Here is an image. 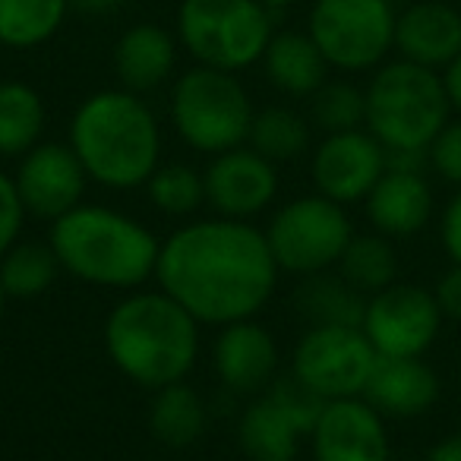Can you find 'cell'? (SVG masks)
I'll use <instances>...</instances> for the list:
<instances>
[{
	"mask_svg": "<svg viewBox=\"0 0 461 461\" xmlns=\"http://www.w3.org/2000/svg\"><path fill=\"white\" fill-rule=\"evenodd\" d=\"M278 263L266 230L238 218H199L158 247L155 278L199 326L253 320L269 303Z\"/></svg>",
	"mask_w": 461,
	"mask_h": 461,
	"instance_id": "cell-1",
	"label": "cell"
},
{
	"mask_svg": "<svg viewBox=\"0 0 461 461\" xmlns=\"http://www.w3.org/2000/svg\"><path fill=\"white\" fill-rule=\"evenodd\" d=\"M70 146L89 180L108 190H136L158 171L161 127L142 95L102 89L73 111Z\"/></svg>",
	"mask_w": 461,
	"mask_h": 461,
	"instance_id": "cell-2",
	"label": "cell"
},
{
	"mask_svg": "<svg viewBox=\"0 0 461 461\" xmlns=\"http://www.w3.org/2000/svg\"><path fill=\"white\" fill-rule=\"evenodd\" d=\"M104 348L117 370L142 389L184 383L199 357V322L165 291L123 297L104 322Z\"/></svg>",
	"mask_w": 461,
	"mask_h": 461,
	"instance_id": "cell-3",
	"label": "cell"
},
{
	"mask_svg": "<svg viewBox=\"0 0 461 461\" xmlns=\"http://www.w3.org/2000/svg\"><path fill=\"white\" fill-rule=\"evenodd\" d=\"M51 244L60 269L98 288H140L155 276L158 240L136 218L108 205H77L51 221Z\"/></svg>",
	"mask_w": 461,
	"mask_h": 461,
	"instance_id": "cell-4",
	"label": "cell"
},
{
	"mask_svg": "<svg viewBox=\"0 0 461 461\" xmlns=\"http://www.w3.org/2000/svg\"><path fill=\"white\" fill-rule=\"evenodd\" d=\"M364 92V127L383 142V149H429L452 114L439 73L411 60L383 64Z\"/></svg>",
	"mask_w": 461,
	"mask_h": 461,
	"instance_id": "cell-5",
	"label": "cell"
},
{
	"mask_svg": "<svg viewBox=\"0 0 461 461\" xmlns=\"http://www.w3.org/2000/svg\"><path fill=\"white\" fill-rule=\"evenodd\" d=\"M253 102L238 73L196 64L171 89V121L190 149L221 155L250 140Z\"/></svg>",
	"mask_w": 461,
	"mask_h": 461,
	"instance_id": "cell-6",
	"label": "cell"
},
{
	"mask_svg": "<svg viewBox=\"0 0 461 461\" xmlns=\"http://www.w3.org/2000/svg\"><path fill=\"white\" fill-rule=\"evenodd\" d=\"M272 14L257 0H180L177 41L196 64L240 73L269 48Z\"/></svg>",
	"mask_w": 461,
	"mask_h": 461,
	"instance_id": "cell-7",
	"label": "cell"
},
{
	"mask_svg": "<svg viewBox=\"0 0 461 461\" xmlns=\"http://www.w3.org/2000/svg\"><path fill=\"white\" fill-rule=\"evenodd\" d=\"M395 20L392 0H316L307 32L329 67L364 73L383 64L395 48Z\"/></svg>",
	"mask_w": 461,
	"mask_h": 461,
	"instance_id": "cell-8",
	"label": "cell"
},
{
	"mask_svg": "<svg viewBox=\"0 0 461 461\" xmlns=\"http://www.w3.org/2000/svg\"><path fill=\"white\" fill-rule=\"evenodd\" d=\"M351 238L354 224L345 205L320 193L285 203L266 228V240H269L278 269L303 278L339 266Z\"/></svg>",
	"mask_w": 461,
	"mask_h": 461,
	"instance_id": "cell-9",
	"label": "cell"
},
{
	"mask_svg": "<svg viewBox=\"0 0 461 461\" xmlns=\"http://www.w3.org/2000/svg\"><path fill=\"white\" fill-rule=\"evenodd\" d=\"M376 357L360 326H310L294 348L291 376L322 402L360 398Z\"/></svg>",
	"mask_w": 461,
	"mask_h": 461,
	"instance_id": "cell-10",
	"label": "cell"
},
{
	"mask_svg": "<svg viewBox=\"0 0 461 461\" xmlns=\"http://www.w3.org/2000/svg\"><path fill=\"white\" fill-rule=\"evenodd\" d=\"M322 398L294 376L259 392L238 420V446L250 461H294L301 436H310L320 420Z\"/></svg>",
	"mask_w": 461,
	"mask_h": 461,
	"instance_id": "cell-11",
	"label": "cell"
},
{
	"mask_svg": "<svg viewBox=\"0 0 461 461\" xmlns=\"http://www.w3.org/2000/svg\"><path fill=\"white\" fill-rule=\"evenodd\" d=\"M442 322L433 291L395 282L366 297L360 329L379 357H423L439 339Z\"/></svg>",
	"mask_w": 461,
	"mask_h": 461,
	"instance_id": "cell-12",
	"label": "cell"
},
{
	"mask_svg": "<svg viewBox=\"0 0 461 461\" xmlns=\"http://www.w3.org/2000/svg\"><path fill=\"white\" fill-rule=\"evenodd\" d=\"M14 180L26 215L58 221L67 212L83 205L89 174L70 142H39L23 155Z\"/></svg>",
	"mask_w": 461,
	"mask_h": 461,
	"instance_id": "cell-13",
	"label": "cell"
},
{
	"mask_svg": "<svg viewBox=\"0 0 461 461\" xmlns=\"http://www.w3.org/2000/svg\"><path fill=\"white\" fill-rule=\"evenodd\" d=\"M385 174V149L370 130L329 133L316 146L310 177L320 196L339 205L364 203L376 180Z\"/></svg>",
	"mask_w": 461,
	"mask_h": 461,
	"instance_id": "cell-14",
	"label": "cell"
},
{
	"mask_svg": "<svg viewBox=\"0 0 461 461\" xmlns=\"http://www.w3.org/2000/svg\"><path fill=\"white\" fill-rule=\"evenodd\" d=\"M205 203L221 218L250 221L253 215L266 212L278 196V171L269 158L250 146L228 149L212 155V165L203 174Z\"/></svg>",
	"mask_w": 461,
	"mask_h": 461,
	"instance_id": "cell-15",
	"label": "cell"
},
{
	"mask_svg": "<svg viewBox=\"0 0 461 461\" xmlns=\"http://www.w3.org/2000/svg\"><path fill=\"white\" fill-rule=\"evenodd\" d=\"M313 461H392L385 417L364 398L326 402L310 433Z\"/></svg>",
	"mask_w": 461,
	"mask_h": 461,
	"instance_id": "cell-16",
	"label": "cell"
},
{
	"mask_svg": "<svg viewBox=\"0 0 461 461\" xmlns=\"http://www.w3.org/2000/svg\"><path fill=\"white\" fill-rule=\"evenodd\" d=\"M212 366L230 392L259 395L278 373V345L257 320L228 322L212 345Z\"/></svg>",
	"mask_w": 461,
	"mask_h": 461,
	"instance_id": "cell-17",
	"label": "cell"
},
{
	"mask_svg": "<svg viewBox=\"0 0 461 461\" xmlns=\"http://www.w3.org/2000/svg\"><path fill=\"white\" fill-rule=\"evenodd\" d=\"M442 383L423 357H376L364 385V402L385 420H411L439 402Z\"/></svg>",
	"mask_w": 461,
	"mask_h": 461,
	"instance_id": "cell-18",
	"label": "cell"
},
{
	"mask_svg": "<svg viewBox=\"0 0 461 461\" xmlns=\"http://www.w3.org/2000/svg\"><path fill=\"white\" fill-rule=\"evenodd\" d=\"M395 48L402 60L439 70L461 54V14L439 0H423L395 20Z\"/></svg>",
	"mask_w": 461,
	"mask_h": 461,
	"instance_id": "cell-19",
	"label": "cell"
},
{
	"mask_svg": "<svg viewBox=\"0 0 461 461\" xmlns=\"http://www.w3.org/2000/svg\"><path fill=\"white\" fill-rule=\"evenodd\" d=\"M370 224L385 238H414L429 224L436 209L433 186L423 174L385 171L364 199Z\"/></svg>",
	"mask_w": 461,
	"mask_h": 461,
	"instance_id": "cell-20",
	"label": "cell"
},
{
	"mask_svg": "<svg viewBox=\"0 0 461 461\" xmlns=\"http://www.w3.org/2000/svg\"><path fill=\"white\" fill-rule=\"evenodd\" d=\"M111 60H114V77L121 89L146 95L171 79L177 64V41L165 26L136 23L117 39Z\"/></svg>",
	"mask_w": 461,
	"mask_h": 461,
	"instance_id": "cell-21",
	"label": "cell"
},
{
	"mask_svg": "<svg viewBox=\"0 0 461 461\" xmlns=\"http://www.w3.org/2000/svg\"><path fill=\"white\" fill-rule=\"evenodd\" d=\"M259 64L278 92L294 98H310L326 83L329 73V60L322 58L310 32H276Z\"/></svg>",
	"mask_w": 461,
	"mask_h": 461,
	"instance_id": "cell-22",
	"label": "cell"
},
{
	"mask_svg": "<svg viewBox=\"0 0 461 461\" xmlns=\"http://www.w3.org/2000/svg\"><path fill=\"white\" fill-rule=\"evenodd\" d=\"M48 123V108L39 89L23 79L0 83V155L23 158L41 142Z\"/></svg>",
	"mask_w": 461,
	"mask_h": 461,
	"instance_id": "cell-23",
	"label": "cell"
},
{
	"mask_svg": "<svg viewBox=\"0 0 461 461\" xmlns=\"http://www.w3.org/2000/svg\"><path fill=\"white\" fill-rule=\"evenodd\" d=\"M70 0H0V45L35 51L64 29Z\"/></svg>",
	"mask_w": 461,
	"mask_h": 461,
	"instance_id": "cell-24",
	"label": "cell"
},
{
	"mask_svg": "<svg viewBox=\"0 0 461 461\" xmlns=\"http://www.w3.org/2000/svg\"><path fill=\"white\" fill-rule=\"evenodd\" d=\"M297 310L310 326H360L366 310V294L332 272L307 276L301 291L294 294Z\"/></svg>",
	"mask_w": 461,
	"mask_h": 461,
	"instance_id": "cell-25",
	"label": "cell"
},
{
	"mask_svg": "<svg viewBox=\"0 0 461 461\" xmlns=\"http://www.w3.org/2000/svg\"><path fill=\"white\" fill-rule=\"evenodd\" d=\"M339 276L360 294H379L383 288L398 282V253L392 238L373 230V234H354L339 259Z\"/></svg>",
	"mask_w": 461,
	"mask_h": 461,
	"instance_id": "cell-26",
	"label": "cell"
},
{
	"mask_svg": "<svg viewBox=\"0 0 461 461\" xmlns=\"http://www.w3.org/2000/svg\"><path fill=\"white\" fill-rule=\"evenodd\" d=\"M155 439L167 448H186L205 433V404L186 383L158 389L149 414Z\"/></svg>",
	"mask_w": 461,
	"mask_h": 461,
	"instance_id": "cell-27",
	"label": "cell"
},
{
	"mask_svg": "<svg viewBox=\"0 0 461 461\" xmlns=\"http://www.w3.org/2000/svg\"><path fill=\"white\" fill-rule=\"evenodd\" d=\"M58 269L51 244H14L0 257V288L14 301H32L51 288Z\"/></svg>",
	"mask_w": 461,
	"mask_h": 461,
	"instance_id": "cell-28",
	"label": "cell"
},
{
	"mask_svg": "<svg viewBox=\"0 0 461 461\" xmlns=\"http://www.w3.org/2000/svg\"><path fill=\"white\" fill-rule=\"evenodd\" d=\"M250 149H257L263 158H269L272 165L282 161H294L307 152L310 146V127L297 111L291 108H263L257 111L250 127Z\"/></svg>",
	"mask_w": 461,
	"mask_h": 461,
	"instance_id": "cell-29",
	"label": "cell"
},
{
	"mask_svg": "<svg viewBox=\"0 0 461 461\" xmlns=\"http://www.w3.org/2000/svg\"><path fill=\"white\" fill-rule=\"evenodd\" d=\"M310 117L326 136L360 130L366 123V92L345 79H335V83L326 79L310 95Z\"/></svg>",
	"mask_w": 461,
	"mask_h": 461,
	"instance_id": "cell-30",
	"label": "cell"
},
{
	"mask_svg": "<svg viewBox=\"0 0 461 461\" xmlns=\"http://www.w3.org/2000/svg\"><path fill=\"white\" fill-rule=\"evenodd\" d=\"M149 199L158 212L186 218L205 203V180L190 165H158L146 184Z\"/></svg>",
	"mask_w": 461,
	"mask_h": 461,
	"instance_id": "cell-31",
	"label": "cell"
},
{
	"mask_svg": "<svg viewBox=\"0 0 461 461\" xmlns=\"http://www.w3.org/2000/svg\"><path fill=\"white\" fill-rule=\"evenodd\" d=\"M429 167L461 190V121H448L429 146Z\"/></svg>",
	"mask_w": 461,
	"mask_h": 461,
	"instance_id": "cell-32",
	"label": "cell"
},
{
	"mask_svg": "<svg viewBox=\"0 0 461 461\" xmlns=\"http://www.w3.org/2000/svg\"><path fill=\"white\" fill-rule=\"evenodd\" d=\"M23 224H26V205L16 190V180L0 171V257L20 244Z\"/></svg>",
	"mask_w": 461,
	"mask_h": 461,
	"instance_id": "cell-33",
	"label": "cell"
},
{
	"mask_svg": "<svg viewBox=\"0 0 461 461\" xmlns=\"http://www.w3.org/2000/svg\"><path fill=\"white\" fill-rule=\"evenodd\" d=\"M429 291H433L442 320L461 322V266H455V263L448 266V269L436 278V285Z\"/></svg>",
	"mask_w": 461,
	"mask_h": 461,
	"instance_id": "cell-34",
	"label": "cell"
},
{
	"mask_svg": "<svg viewBox=\"0 0 461 461\" xmlns=\"http://www.w3.org/2000/svg\"><path fill=\"white\" fill-rule=\"evenodd\" d=\"M439 240L446 257L455 266H461V190L452 193V199L446 203L439 215Z\"/></svg>",
	"mask_w": 461,
	"mask_h": 461,
	"instance_id": "cell-35",
	"label": "cell"
},
{
	"mask_svg": "<svg viewBox=\"0 0 461 461\" xmlns=\"http://www.w3.org/2000/svg\"><path fill=\"white\" fill-rule=\"evenodd\" d=\"M429 167V149H385V171L423 174Z\"/></svg>",
	"mask_w": 461,
	"mask_h": 461,
	"instance_id": "cell-36",
	"label": "cell"
},
{
	"mask_svg": "<svg viewBox=\"0 0 461 461\" xmlns=\"http://www.w3.org/2000/svg\"><path fill=\"white\" fill-rule=\"evenodd\" d=\"M423 461H461V433L442 436L439 442H433Z\"/></svg>",
	"mask_w": 461,
	"mask_h": 461,
	"instance_id": "cell-37",
	"label": "cell"
},
{
	"mask_svg": "<svg viewBox=\"0 0 461 461\" xmlns=\"http://www.w3.org/2000/svg\"><path fill=\"white\" fill-rule=\"evenodd\" d=\"M442 83H446L452 111H458V114H461V54L446 67V73H442Z\"/></svg>",
	"mask_w": 461,
	"mask_h": 461,
	"instance_id": "cell-38",
	"label": "cell"
},
{
	"mask_svg": "<svg viewBox=\"0 0 461 461\" xmlns=\"http://www.w3.org/2000/svg\"><path fill=\"white\" fill-rule=\"evenodd\" d=\"M123 0H70V7L83 16H108L121 7Z\"/></svg>",
	"mask_w": 461,
	"mask_h": 461,
	"instance_id": "cell-39",
	"label": "cell"
},
{
	"mask_svg": "<svg viewBox=\"0 0 461 461\" xmlns=\"http://www.w3.org/2000/svg\"><path fill=\"white\" fill-rule=\"evenodd\" d=\"M259 7H266L272 14V10H285V7H294L297 0H257Z\"/></svg>",
	"mask_w": 461,
	"mask_h": 461,
	"instance_id": "cell-40",
	"label": "cell"
},
{
	"mask_svg": "<svg viewBox=\"0 0 461 461\" xmlns=\"http://www.w3.org/2000/svg\"><path fill=\"white\" fill-rule=\"evenodd\" d=\"M4 303H7V294H4V288H0V320H4Z\"/></svg>",
	"mask_w": 461,
	"mask_h": 461,
	"instance_id": "cell-41",
	"label": "cell"
}]
</instances>
